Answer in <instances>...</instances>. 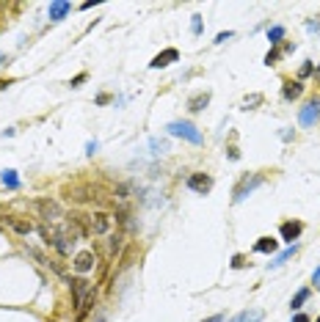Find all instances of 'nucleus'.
Instances as JSON below:
<instances>
[{"label": "nucleus", "instance_id": "6ab92c4d", "mask_svg": "<svg viewBox=\"0 0 320 322\" xmlns=\"http://www.w3.org/2000/svg\"><path fill=\"white\" fill-rule=\"evenodd\" d=\"M306 297H309V289H301L298 295L293 297V303H290V308H293V311H298V308H301V306H304V303H306Z\"/></svg>", "mask_w": 320, "mask_h": 322}, {"label": "nucleus", "instance_id": "f3484780", "mask_svg": "<svg viewBox=\"0 0 320 322\" xmlns=\"http://www.w3.org/2000/svg\"><path fill=\"white\" fill-rule=\"evenodd\" d=\"M295 251H298V245L293 243V245H290V248H284L282 254H279V256H276V259H273V262H271V265H268V267H279V265H284V262H287L290 256L295 254Z\"/></svg>", "mask_w": 320, "mask_h": 322}, {"label": "nucleus", "instance_id": "393cba45", "mask_svg": "<svg viewBox=\"0 0 320 322\" xmlns=\"http://www.w3.org/2000/svg\"><path fill=\"white\" fill-rule=\"evenodd\" d=\"M97 149H100V143H97V140H89V143H86V154H94Z\"/></svg>", "mask_w": 320, "mask_h": 322}, {"label": "nucleus", "instance_id": "a211bd4d", "mask_svg": "<svg viewBox=\"0 0 320 322\" xmlns=\"http://www.w3.org/2000/svg\"><path fill=\"white\" fill-rule=\"evenodd\" d=\"M282 39H284V28H282V25H273L271 31H268V42H271L273 47L282 42Z\"/></svg>", "mask_w": 320, "mask_h": 322}, {"label": "nucleus", "instance_id": "6e6552de", "mask_svg": "<svg viewBox=\"0 0 320 322\" xmlns=\"http://www.w3.org/2000/svg\"><path fill=\"white\" fill-rule=\"evenodd\" d=\"M94 262H97V259H94V254H91V251H80V254L75 256L72 267H75L78 273H89L91 267H94Z\"/></svg>", "mask_w": 320, "mask_h": 322}, {"label": "nucleus", "instance_id": "412c9836", "mask_svg": "<svg viewBox=\"0 0 320 322\" xmlns=\"http://www.w3.org/2000/svg\"><path fill=\"white\" fill-rule=\"evenodd\" d=\"M190 31H194L196 36L202 33V17H199V14H194V17H190Z\"/></svg>", "mask_w": 320, "mask_h": 322}, {"label": "nucleus", "instance_id": "cd10ccee", "mask_svg": "<svg viewBox=\"0 0 320 322\" xmlns=\"http://www.w3.org/2000/svg\"><path fill=\"white\" fill-rule=\"evenodd\" d=\"M306 74H312V63H309V61H306L304 66H301V77H306Z\"/></svg>", "mask_w": 320, "mask_h": 322}, {"label": "nucleus", "instance_id": "c85d7f7f", "mask_svg": "<svg viewBox=\"0 0 320 322\" xmlns=\"http://www.w3.org/2000/svg\"><path fill=\"white\" fill-rule=\"evenodd\" d=\"M306 31H320V22H315V20H309V22H306Z\"/></svg>", "mask_w": 320, "mask_h": 322}, {"label": "nucleus", "instance_id": "4be33fe9", "mask_svg": "<svg viewBox=\"0 0 320 322\" xmlns=\"http://www.w3.org/2000/svg\"><path fill=\"white\" fill-rule=\"evenodd\" d=\"M11 226H14V229L20 231V234H28V231H31V223H20V220H11Z\"/></svg>", "mask_w": 320, "mask_h": 322}, {"label": "nucleus", "instance_id": "bb28decb", "mask_svg": "<svg viewBox=\"0 0 320 322\" xmlns=\"http://www.w3.org/2000/svg\"><path fill=\"white\" fill-rule=\"evenodd\" d=\"M226 39H232V31H226V33H218V36H215V44H224Z\"/></svg>", "mask_w": 320, "mask_h": 322}, {"label": "nucleus", "instance_id": "7c9ffc66", "mask_svg": "<svg viewBox=\"0 0 320 322\" xmlns=\"http://www.w3.org/2000/svg\"><path fill=\"white\" fill-rule=\"evenodd\" d=\"M205 322H224V314H215V317H210V319H205Z\"/></svg>", "mask_w": 320, "mask_h": 322}, {"label": "nucleus", "instance_id": "ddd939ff", "mask_svg": "<svg viewBox=\"0 0 320 322\" xmlns=\"http://www.w3.org/2000/svg\"><path fill=\"white\" fill-rule=\"evenodd\" d=\"M263 308H248V311H240L232 322H263Z\"/></svg>", "mask_w": 320, "mask_h": 322}, {"label": "nucleus", "instance_id": "0eeeda50", "mask_svg": "<svg viewBox=\"0 0 320 322\" xmlns=\"http://www.w3.org/2000/svg\"><path fill=\"white\" fill-rule=\"evenodd\" d=\"M174 61H179V52L174 50V47H168V50H163L160 55L152 58L149 66H152V69H163V66H168V63H174Z\"/></svg>", "mask_w": 320, "mask_h": 322}, {"label": "nucleus", "instance_id": "2eb2a0df", "mask_svg": "<svg viewBox=\"0 0 320 322\" xmlns=\"http://www.w3.org/2000/svg\"><path fill=\"white\" fill-rule=\"evenodd\" d=\"M0 182L9 187V190H17V187H20V177H17V171L6 168V171H0Z\"/></svg>", "mask_w": 320, "mask_h": 322}, {"label": "nucleus", "instance_id": "aec40b11", "mask_svg": "<svg viewBox=\"0 0 320 322\" xmlns=\"http://www.w3.org/2000/svg\"><path fill=\"white\" fill-rule=\"evenodd\" d=\"M149 146H152L155 154H166V151H168V140H160V138H152V140H149Z\"/></svg>", "mask_w": 320, "mask_h": 322}, {"label": "nucleus", "instance_id": "f8f14e48", "mask_svg": "<svg viewBox=\"0 0 320 322\" xmlns=\"http://www.w3.org/2000/svg\"><path fill=\"white\" fill-rule=\"evenodd\" d=\"M207 102H210V94H207V91H199V94H194V97L188 99V110L199 113V110L207 108Z\"/></svg>", "mask_w": 320, "mask_h": 322}, {"label": "nucleus", "instance_id": "5701e85b", "mask_svg": "<svg viewBox=\"0 0 320 322\" xmlns=\"http://www.w3.org/2000/svg\"><path fill=\"white\" fill-rule=\"evenodd\" d=\"M119 245H121V234H113L110 237V251H119Z\"/></svg>", "mask_w": 320, "mask_h": 322}, {"label": "nucleus", "instance_id": "2f4dec72", "mask_svg": "<svg viewBox=\"0 0 320 322\" xmlns=\"http://www.w3.org/2000/svg\"><path fill=\"white\" fill-rule=\"evenodd\" d=\"M312 281H315V284L320 286V267H317V270H315V276H312Z\"/></svg>", "mask_w": 320, "mask_h": 322}, {"label": "nucleus", "instance_id": "423d86ee", "mask_svg": "<svg viewBox=\"0 0 320 322\" xmlns=\"http://www.w3.org/2000/svg\"><path fill=\"white\" fill-rule=\"evenodd\" d=\"M301 231H304V223H298V220H287V223H282V229H279L282 239H287L290 245H293V239L301 237Z\"/></svg>", "mask_w": 320, "mask_h": 322}, {"label": "nucleus", "instance_id": "f257e3e1", "mask_svg": "<svg viewBox=\"0 0 320 322\" xmlns=\"http://www.w3.org/2000/svg\"><path fill=\"white\" fill-rule=\"evenodd\" d=\"M166 130H168V135H174V138H185V140H190V143H202V132L196 130L190 121H171Z\"/></svg>", "mask_w": 320, "mask_h": 322}, {"label": "nucleus", "instance_id": "20e7f679", "mask_svg": "<svg viewBox=\"0 0 320 322\" xmlns=\"http://www.w3.org/2000/svg\"><path fill=\"white\" fill-rule=\"evenodd\" d=\"M185 185H188L194 193H202V196H205V193L213 190V177H207V174H190V177L185 179Z\"/></svg>", "mask_w": 320, "mask_h": 322}, {"label": "nucleus", "instance_id": "473e14b6", "mask_svg": "<svg viewBox=\"0 0 320 322\" xmlns=\"http://www.w3.org/2000/svg\"><path fill=\"white\" fill-rule=\"evenodd\" d=\"M3 61H9V55H6V52H0V66H3Z\"/></svg>", "mask_w": 320, "mask_h": 322}, {"label": "nucleus", "instance_id": "1a4fd4ad", "mask_svg": "<svg viewBox=\"0 0 320 322\" xmlns=\"http://www.w3.org/2000/svg\"><path fill=\"white\" fill-rule=\"evenodd\" d=\"M36 207H39V212H42V218H44V220H50V223L61 218V207H58L55 201H47V198H44V201H39V204H36Z\"/></svg>", "mask_w": 320, "mask_h": 322}, {"label": "nucleus", "instance_id": "a878e982", "mask_svg": "<svg viewBox=\"0 0 320 322\" xmlns=\"http://www.w3.org/2000/svg\"><path fill=\"white\" fill-rule=\"evenodd\" d=\"M86 77H89V74H86V72H83V74H78V77H75V80H72V83H69V86H72V89H78L80 83H86Z\"/></svg>", "mask_w": 320, "mask_h": 322}, {"label": "nucleus", "instance_id": "dca6fc26", "mask_svg": "<svg viewBox=\"0 0 320 322\" xmlns=\"http://www.w3.org/2000/svg\"><path fill=\"white\" fill-rule=\"evenodd\" d=\"M254 251H257V254H273V251H276V239L273 237H260V243L254 245Z\"/></svg>", "mask_w": 320, "mask_h": 322}, {"label": "nucleus", "instance_id": "4468645a", "mask_svg": "<svg viewBox=\"0 0 320 322\" xmlns=\"http://www.w3.org/2000/svg\"><path fill=\"white\" fill-rule=\"evenodd\" d=\"M301 94H304V86H301L298 80H295V83L290 80V83H284V89H282V97L284 99H298Z\"/></svg>", "mask_w": 320, "mask_h": 322}, {"label": "nucleus", "instance_id": "72a5a7b5", "mask_svg": "<svg viewBox=\"0 0 320 322\" xmlns=\"http://www.w3.org/2000/svg\"><path fill=\"white\" fill-rule=\"evenodd\" d=\"M6 86H9V83H6V80H0V91H3V89H6Z\"/></svg>", "mask_w": 320, "mask_h": 322}, {"label": "nucleus", "instance_id": "f03ea898", "mask_svg": "<svg viewBox=\"0 0 320 322\" xmlns=\"http://www.w3.org/2000/svg\"><path fill=\"white\" fill-rule=\"evenodd\" d=\"M298 121H301V127H315L317 124L320 121V99H312V102H306L304 108H301Z\"/></svg>", "mask_w": 320, "mask_h": 322}, {"label": "nucleus", "instance_id": "39448f33", "mask_svg": "<svg viewBox=\"0 0 320 322\" xmlns=\"http://www.w3.org/2000/svg\"><path fill=\"white\" fill-rule=\"evenodd\" d=\"M69 286H72L75 303H78V306H83V300L89 297V292H91V284L86 278H72V281H69Z\"/></svg>", "mask_w": 320, "mask_h": 322}, {"label": "nucleus", "instance_id": "9d476101", "mask_svg": "<svg viewBox=\"0 0 320 322\" xmlns=\"http://www.w3.org/2000/svg\"><path fill=\"white\" fill-rule=\"evenodd\" d=\"M69 11H72V3H67V0H55V3H50L47 14H50V20H53V22H61Z\"/></svg>", "mask_w": 320, "mask_h": 322}, {"label": "nucleus", "instance_id": "9b49d317", "mask_svg": "<svg viewBox=\"0 0 320 322\" xmlns=\"http://www.w3.org/2000/svg\"><path fill=\"white\" fill-rule=\"evenodd\" d=\"M110 229V215L105 212H94L91 215V231L94 234H105Z\"/></svg>", "mask_w": 320, "mask_h": 322}, {"label": "nucleus", "instance_id": "c756f323", "mask_svg": "<svg viewBox=\"0 0 320 322\" xmlns=\"http://www.w3.org/2000/svg\"><path fill=\"white\" fill-rule=\"evenodd\" d=\"M293 322H309V317H306V314H295Z\"/></svg>", "mask_w": 320, "mask_h": 322}, {"label": "nucleus", "instance_id": "7ed1b4c3", "mask_svg": "<svg viewBox=\"0 0 320 322\" xmlns=\"http://www.w3.org/2000/svg\"><path fill=\"white\" fill-rule=\"evenodd\" d=\"M263 185V177H260V174H251V177H243L240 179V185L235 187V204H240L243 198L248 196V193L254 190V187H260Z\"/></svg>", "mask_w": 320, "mask_h": 322}, {"label": "nucleus", "instance_id": "f704fd0d", "mask_svg": "<svg viewBox=\"0 0 320 322\" xmlns=\"http://www.w3.org/2000/svg\"><path fill=\"white\" fill-rule=\"evenodd\" d=\"M317 322H320V317H317Z\"/></svg>", "mask_w": 320, "mask_h": 322}, {"label": "nucleus", "instance_id": "b1692460", "mask_svg": "<svg viewBox=\"0 0 320 322\" xmlns=\"http://www.w3.org/2000/svg\"><path fill=\"white\" fill-rule=\"evenodd\" d=\"M279 55H282V52H279V50H271V52H268V55H265V63H268V66H271V63L276 61Z\"/></svg>", "mask_w": 320, "mask_h": 322}]
</instances>
